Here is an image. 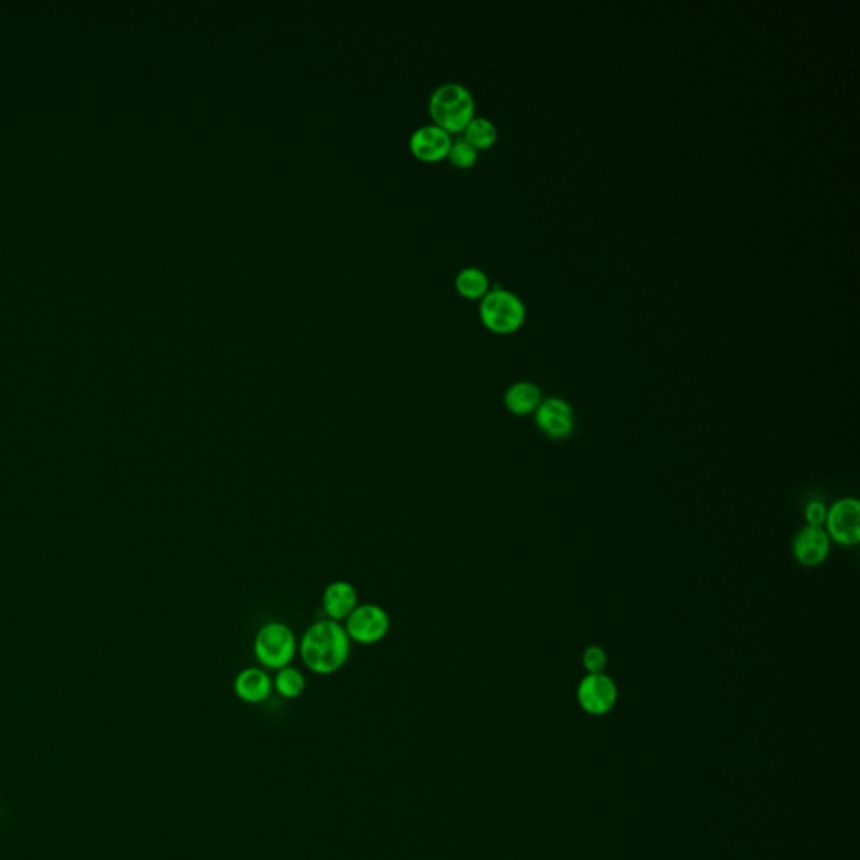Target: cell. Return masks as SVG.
<instances>
[{
    "label": "cell",
    "instance_id": "6da1fadb",
    "mask_svg": "<svg viewBox=\"0 0 860 860\" xmlns=\"http://www.w3.org/2000/svg\"><path fill=\"white\" fill-rule=\"evenodd\" d=\"M350 637L335 620H320L306 630L299 652L310 671L326 676L340 671L350 656Z\"/></svg>",
    "mask_w": 860,
    "mask_h": 860
},
{
    "label": "cell",
    "instance_id": "7a4b0ae2",
    "mask_svg": "<svg viewBox=\"0 0 860 860\" xmlns=\"http://www.w3.org/2000/svg\"><path fill=\"white\" fill-rule=\"evenodd\" d=\"M429 111L434 125L441 126L442 130L464 132L474 118V98L466 86L444 83L430 96Z\"/></svg>",
    "mask_w": 860,
    "mask_h": 860
},
{
    "label": "cell",
    "instance_id": "3957f363",
    "mask_svg": "<svg viewBox=\"0 0 860 860\" xmlns=\"http://www.w3.org/2000/svg\"><path fill=\"white\" fill-rule=\"evenodd\" d=\"M479 316L488 330L498 335H509L520 330L525 323V303L508 289H489L481 299Z\"/></svg>",
    "mask_w": 860,
    "mask_h": 860
},
{
    "label": "cell",
    "instance_id": "277c9868",
    "mask_svg": "<svg viewBox=\"0 0 860 860\" xmlns=\"http://www.w3.org/2000/svg\"><path fill=\"white\" fill-rule=\"evenodd\" d=\"M294 652H296V637L288 625L269 622L257 632L254 639V654L263 666L279 671L293 661Z\"/></svg>",
    "mask_w": 860,
    "mask_h": 860
},
{
    "label": "cell",
    "instance_id": "5b68a950",
    "mask_svg": "<svg viewBox=\"0 0 860 860\" xmlns=\"http://www.w3.org/2000/svg\"><path fill=\"white\" fill-rule=\"evenodd\" d=\"M830 541L840 546H857L860 541V503L855 498L837 499L825 520Z\"/></svg>",
    "mask_w": 860,
    "mask_h": 860
},
{
    "label": "cell",
    "instance_id": "8992f818",
    "mask_svg": "<svg viewBox=\"0 0 860 860\" xmlns=\"http://www.w3.org/2000/svg\"><path fill=\"white\" fill-rule=\"evenodd\" d=\"M345 620H347L345 630L348 637L358 644H377L389 634V614L378 605H357V609L353 610Z\"/></svg>",
    "mask_w": 860,
    "mask_h": 860
},
{
    "label": "cell",
    "instance_id": "52a82bcc",
    "mask_svg": "<svg viewBox=\"0 0 860 860\" xmlns=\"http://www.w3.org/2000/svg\"><path fill=\"white\" fill-rule=\"evenodd\" d=\"M538 429L550 439H567L575 430V412L567 400L550 397L543 399L535 412Z\"/></svg>",
    "mask_w": 860,
    "mask_h": 860
},
{
    "label": "cell",
    "instance_id": "ba28073f",
    "mask_svg": "<svg viewBox=\"0 0 860 860\" xmlns=\"http://www.w3.org/2000/svg\"><path fill=\"white\" fill-rule=\"evenodd\" d=\"M578 703L588 714L602 716L617 703V686L607 674H587L578 686Z\"/></svg>",
    "mask_w": 860,
    "mask_h": 860
},
{
    "label": "cell",
    "instance_id": "9c48e42d",
    "mask_svg": "<svg viewBox=\"0 0 860 860\" xmlns=\"http://www.w3.org/2000/svg\"><path fill=\"white\" fill-rule=\"evenodd\" d=\"M830 545H832V541H830L829 535H827V531L824 528L805 525L793 538V558L802 567H819V565H822L827 560V556L830 553Z\"/></svg>",
    "mask_w": 860,
    "mask_h": 860
},
{
    "label": "cell",
    "instance_id": "30bf717a",
    "mask_svg": "<svg viewBox=\"0 0 860 860\" xmlns=\"http://www.w3.org/2000/svg\"><path fill=\"white\" fill-rule=\"evenodd\" d=\"M409 145L410 152L422 162H439L442 158H447V153L451 150V133L434 123L420 126L410 135Z\"/></svg>",
    "mask_w": 860,
    "mask_h": 860
},
{
    "label": "cell",
    "instance_id": "8fae6325",
    "mask_svg": "<svg viewBox=\"0 0 860 860\" xmlns=\"http://www.w3.org/2000/svg\"><path fill=\"white\" fill-rule=\"evenodd\" d=\"M357 604V588L353 587L352 583L338 580V582L330 583L325 588L323 609H325L328 619L335 620V622L347 619L348 615L357 609Z\"/></svg>",
    "mask_w": 860,
    "mask_h": 860
},
{
    "label": "cell",
    "instance_id": "7c38bea8",
    "mask_svg": "<svg viewBox=\"0 0 860 860\" xmlns=\"http://www.w3.org/2000/svg\"><path fill=\"white\" fill-rule=\"evenodd\" d=\"M273 689L271 677L257 667H249L244 671L239 672L234 681V691L237 698L247 704H259L266 701Z\"/></svg>",
    "mask_w": 860,
    "mask_h": 860
},
{
    "label": "cell",
    "instance_id": "4fadbf2b",
    "mask_svg": "<svg viewBox=\"0 0 860 860\" xmlns=\"http://www.w3.org/2000/svg\"><path fill=\"white\" fill-rule=\"evenodd\" d=\"M543 402V394L538 385L531 382H516L506 390L504 394V405L513 415L525 417L535 414L536 409Z\"/></svg>",
    "mask_w": 860,
    "mask_h": 860
},
{
    "label": "cell",
    "instance_id": "5bb4252c",
    "mask_svg": "<svg viewBox=\"0 0 860 860\" xmlns=\"http://www.w3.org/2000/svg\"><path fill=\"white\" fill-rule=\"evenodd\" d=\"M464 140L476 150H486L498 140V128L488 118L474 116L464 128Z\"/></svg>",
    "mask_w": 860,
    "mask_h": 860
},
{
    "label": "cell",
    "instance_id": "9a60e30c",
    "mask_svg": "<svg viewBox=\"0 0 860 860\" xmlns=\"http://www.w3.org/2000/svg\"><path fill=\"white\" fill-rule=\"evenodd\" d=\"M456 289L467 299H483L489 291L488 274L479 268H464L456 276Z\"/></svg>",
    "mask_w": 860,
    "mask_h": 860
},
{
    "label": "cell",
    "instance_id": "2e32d148",
    "mask_svg": "<svg viewBox=\"0 0 860 860\" xmlns=\"http://www.w3.org/2000/svg\"><path fill=\"white\" fill-rule=\"evenodd\" d=\"M274 684H276V691L286 699L299 698L306 687L305 676L296 667L289 666L279 669Z\"/></svg>",
    "mask_w": 860,
    "mask_h": 860
},
{
    "label": "cell",
    "instance_id": "e0dca14e",
    "mask_svg": "<svg viewBox=\"0 0 860 860\" xmlns=\"http://www.w3.org/2000/svg\"><path fill=\"white\" fill-rule=\"evenodd\" d=\"M447 158L451 160L454 167L471 168L474 163L478 162V150L469 145L464 138H461L457 142H452Z\"/></svg>",
    "mask_w": 860,
    "mask_h": 860
},
{
    "label": "cell",
    "instance_id": "ac0fdd59",
    "mask_svg": "<svg viewBox=\"0 0 860 860\" xmlns=\"http://www.w3.org/2000/svg\"><path fill=\"white\" fill-rule=\"evenodd\" d=\"M582 662L588 674H602L607 667L609 657L600 645H588L583 651Z\"/></svg>",
    "mask_w": 860,
    "mask_h": 860
},
{
    "label": "cell",
    "instance_id": "d6986e66",
    "mask_svg": "<svg viewBox=\"0 0 860 860\" xmlns=\"http://www.w3.org/2000/svg\"><path fill=\"white\" fill-rule=\"evenodd\" d=\"M827 511L829 508L825 506L824 501L820 499H812L805 506V521L807 526H815V528H824L825 520H827Z\"/></svg>",
    "mask_w": 860,
    "mask_h": 860
}]
</instances>
